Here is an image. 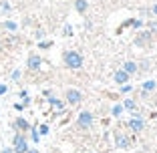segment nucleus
Returning <instances> with one entry per match:
<instances>
[{"instance_id": "f257e3e1", "label": "nucleus", "mask_w": 157, "mask_h": 153, "mask_svg": "<svg viewBox=\"0 0 157 153\" xmlns=\"http://www.w3.org/2000/svg\"><path fill=\"white\" fill-rule=\"evenodd\" d=\"M65 63L69 69H78L83 65V56L78 55L77 51H69V52H65Z\"/></svg>"}, {"instance_id": "f03ea898", "label": "nucleus", "mask_w": 157, "mask_h": 153, "mask_svg": "<svg viewBox=\"0 0 157 153\" xmlns=\"http://www.w3.org/2000/svg\"><path fill=\"white\" fill-rule=\"evenodd\" d=\"M14 151H16V153H26L28 151L26 139H24L22 135H16V137H14Z\"/></svg>"}, {"instance_id": "7ed1b4c3", "label": "nucleus", "mask_w": 157, "mask_h": 153, "mask_svg": "<svg viewBox=\"0 0 157 153\" xmlns=\"http://www.w3.org/2000/svg\"><path fill=\"white\" fill-rule=\"evenodd\" d=\"M93 123V115L89 111H83L78 115V127H89Z\"/></svg>"}, {"instance_id": "20e7f679", "label": "nucleus", "mask_w": 157, "mask_h": 153, "mask_svg": "<svg viewBox=\"0 0 157 153\" xmlns=\"http://www.w3.org/2000/svg\"><path fill=\"white\" fill-rule=\"evenodd\" d=\"M67 101H69L71 105H77V103L81 101V93H78V91H75V89L67 91Z\"/></svg>"}, {"instance_id": "39448f33", "label": "nucleus", "mask_w": 157, "mask_h": 153, "mask_svg": "<svg viewBox=\"0 0 157 153\" xmlns=\"http://www.w3.org/2000/svg\"><path fill=\"white\" fill-rule=\"evenodd\" d=\"M40 56H36V55H30L28 56V69H38L40 67Z\"/></svg>"}, {"instance_id": "423d86ee", "label": "nucleus", "mask_w": 157, "mask_h": 153, "mask_svg": "<svg viewBox=\"0 0 157 153\" xmlns=\"http://www.w3.org/2000/svg\"><path fill=\"white\" fill-rule=\"evenodd\" d=\"M115 81H117V83H127V81H129V73L117 71V73H115Z\"/></svg>"}, {"instance_id": "0eeeda50", "label": "nucleus", "mask_w": 157, "mask_h": 153, "mask_svg": "<svg viewBox=\"0 0 157 153\" xmlns=\"http://www.w3.org/2000/svg\"><path fill=\"white\" fill-rule=\"evenodd\" d=\"M129 125H131L133 131H141V129H143V121H141V119H131Z\"/></svg>"}, {"instance_id": "6e6552de", "label": "nucleus", "mask_w": 157, "mask_h": 153, "mask_svg": "<svg viewBox=\"0 0 157 153\" xmlns=\"http://www.w3.org/2000/svg\"><path fill=\"white\" fill-rule=\"evenodd\" d=\"M14 125L18 127V129H22V131H26V129H30V125H28L26 121L22 119V117H18V119H16V123H14Z\"/></svg>"}, {"instance_id": "1a4fd4ad", "label": "nucleus", "mask_w": 157, "mask_h": 153, "mask_svg": "<svg viewBox=\"0 0 157 153\" xmlns=\"http://www.w3.org/2000/svg\"><path fill=\"white\" fill-rule=\"evenodd\" d=\"M149 36H151V34H149V33H143V34H141V36L137 38V40H135V42H137V47H141V44H145V42L149 40Z\"/></svg>"}, {"instance_id": "9d476101", "label": "nucleus", "mask_w": 157, "mask_h": 153, "mask_svg": "<svg viewBox=\"0 0 157 153\" xmlns=\"http://www.w3.org/2000/svg\"><path fill=\"white\" fill-rule=\"evenodd\" d=\"M75 6H77L78 12H85V10H87V0H77V2H75Z\"/></svg>"}, {"instance_id": "9b49d317", "label": "nucleus", "mask_w": 157, "mask_h": 153, "mask_svg": "<svg viewBox=\"0 0 157 153\" xmlns=\"http://www.w3.org/2000/svg\"><path fill=\"white\" fill-rule=\"evenodd\" d=\"M125 73H135V71H137V65H135V63H125Z\"/></svg>"}, {"instance_id": "f8f14e48", "label": "nucleus", "mask_w": 157, "mask_h": 153, "mask_svg": "<svg viewBox=\"0 0 157 153\" xmlns=\"http://www.w3.org/2000/svg\"><path fill=\"white\" fill-rule=\"evenodd\" d=\"M153 89H155V81H147V83L143 85V91H145V93H149V91H153Z\"/></svg>"}, {"instance_id": "ddd939ff", "label": "nucleus", "mask_w": 157, "mask_h": 153, "mask_svg": "<svg viewBox=\"0 0 157 153\" xmlns=\"http://www.w3.org/2000/svg\"><path fill=\"white\" fill-rule=\"evenodd\" d=\"M127 143H129L127 137H119V139H117V145H119V147H127Z\"/></svg>"}, {"instance_id": "4468645a", "label": "nucleus", "mask_w": 157, "mask_h": 153, "mask_svg": "<svg viewBox=\"0 0 157 153\" xmlns=\"http://www.w3.org/2000/svg\"><path fill=\"white\" fill-rule=\"evenodd\" d=\"M121 113H123V107H121V105H115V107H113V115H115V117H119Z\"/></svg>"}, {"instance_id": "2eb2a0df", "label": "nucleus", "mask_w": 157, "mask_h": 153, "mask_svg": "<svg viewBox=\"0 0 157 153\" xmlns=\"http://www.w3.org/2000/svg\"><path fill=\"white\" fill-rule=\"evenodd\" d=\"M4 26L8 28V30H16V24L14 22H4Z\"/></svg>"}, {"instance_id": "dca6fc26", "label": "nucleus", "mask_w": 157, "mask_h": 153, "mask_svg": "<svg viewBox=\"0 0 157 153\" xmlns=\"http://www.w3.org/2000/svg\"><path fill=\"white\" fill-rule=\"evenodd\" d=\"M125 107H127V109H135V103L129 99V101H125Z\"/></svg>"}, {"instance_id": "f3484780", "label": "nucleus", "mask_w": 157, "mask_h": 153, "mask_svg": "<svg viewBox=\"0 0 157 153\" xmlns=\"http://www.w3.org/2000/svg\"><path fill=\"white\" fill-rule=\"evenodd\" d=\"M51 103L56 107V109H60V107H63V103H60V101H56V99H51Z\"/></svg>"}, {"instance_id": "a211bd4d", "label": "nucleus", "mask_w": 157, "mask_h": 153, "mask_svg": "<svg viewBox=\"0 0 157 153\" xmlns=\"http://www.w3.org/2000/svg\"><path fill=\"white\" fill-rule=\"evenodd\" d=\"M65 34H67V36H71V34H73V28H71V26H65Z\"/></svg>"}, {"instance_id": "6ab92c4d", "label": "nucleus", "mask_w": 157, "mask_h": 153, "mask_svg": "<svg viewBox=\"0 0 157 153\" xmlns=\"http://www.w3.org/2000/svg\"><path fill=\"white\" fill-rule=\"evenodd\" d=\"M40 133L46 135V133H48V127H46V125H40Z\"/></svg>"}, {"instance_id": "aec40b11", "label": "nucleus", "mask_w": 157, "mask_h": 153, "mask_svg": "<svg viewBox=\"0 0 157 153\" xmlns=\"http://www.w3.org/2000/svg\"><path fill=\"white\" fill-rule=\"evenodd\" d=\"M12 79H14V81L20 79V71H14V73H12Z\"/></svg>"}, {"instance_id": "412c9836", "label": "nucleus", "mask_w": 157, "mask_h": 153, "mask_svg": "<svg viewBox=\"0 0 157 153\" xmlns=\"http://www.w3.org/2000/svg\"><path fill=\"white\" fill-rule=\"evenodd\" d=\"M33 141H34V143H36V141H38V133H36V131H34V129H33Z\"/></svg>"}, {"instance_id": "4be33fe9", "label": "nucleus", "mask_w": 157, "mask_h": 153, "mask_svg": "<svg viewBox=\"0 0 157 153\" xmlns=\"http://www.w3.org/2000/svg\"><path fill=\"white\" fill-rule=\"evenodd\" d=\"M6 93V85H0V95H4Z\"/></svg>"}, {"instance_id": "5701e85b", "label": "nucleus", "mask_w": 157, "mask_h": 153, "mask_svg": "<svg viewBox=\"0 0 157 153\" xmlns=\"http://www.w3.org/2000/svg\"><path fill=\"white\" fill-rule=\"evenodd\" d=\"M2 153H14V151H12V149H4V151H2Z\"/></svg>"}, {"instance_id": "b1692460", "label": "nucleus", "mask_w": 157, "mask_h": 153, "mask_svg": "<svg viewBox=\"0 0 157 153\" xmlns=\"http://www.w3.org/2000/svg\"><path fill=\"white\" fill-rule=\"evenodd\" d=\"M153 12H155V14H157V6H153Z\"/></svg>"}]
</instances>
